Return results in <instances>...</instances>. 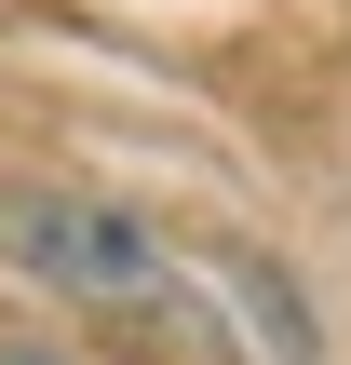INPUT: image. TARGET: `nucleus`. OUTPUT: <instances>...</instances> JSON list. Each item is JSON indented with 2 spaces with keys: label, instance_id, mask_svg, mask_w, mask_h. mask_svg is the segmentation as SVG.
Instances as JSON below:
<instances>
[{
  "label": "nucleus",
  "instance_id": "obj_1",
  "mask_svg": "<svg viewBox=\"0 0 351 365\" xmlns=\"http://www.w3.org/2000/svg\"><path fill=\"white\" fill-rule=\"evenodd\" d=\"M0 257H14L27 284L81 298V312H176V298L203 284L149 217H122V203H95V190H0Z\"/></svg>",
  "mask_w": 351,
  "mask_h": 365
},
{
  "label": "nucleus",
  "instance_id": "obj_2",
  "mask_svg": "<svg viewBox=\"0 0 351 365\" xmlns=\"http://www.w3.org/2000/svg\"><path fill=\"white\" fill-rule=\"evenodd\" d=\"M0 365H68V352H27V339H0Z\"/></svg>",
  "mask_w": 351,
  "mask_h": 365
}]
</instances>
